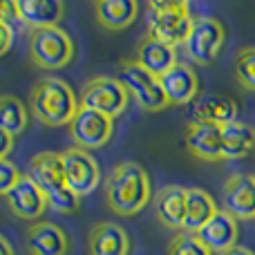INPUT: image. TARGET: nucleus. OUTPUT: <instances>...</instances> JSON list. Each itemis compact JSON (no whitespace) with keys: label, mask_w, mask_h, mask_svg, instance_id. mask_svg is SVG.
<instances>
[{"label":"nucleus","mask_w":255,"mask_h":255,"mask_svg":"<svg viewBox=\"0 0 255 255\" xmlns=\"http://www.w3.org/2000/svg\"><path fill=\"white\" fill-rule=\"evenodd\" d=\"M106 199L117 215H136L150 202L148 172L134 161L115 166L106 179Z\"/></svg>","instance_id":"f257e3e1"},{"label":"nucleus","mask_w":255,"mask_h":255,"mask_svg":"<svg viewBox=\"0 0 255 255\" xmlns=\"http://www.w3.org/2000/svg\"><path fill=\"white\" fill-rule=\"evenodd\" d=\"M29 108L43 126L58 128L70 126V121L74 119L76 110H79V101H76L74 90L63 79L45 76L31 90Z\"/></svg>","instance_id":"f03ea898"},{"label":"nucleus","mask_w":255,"mask_h":255,"mask_svg":"<svg viewBox=\"0 0 255 255\" xmlns=\"http://www.w3.org/2000/svg\"><path fill=\"white\" fill-rule=\"evenodd\" d=\"M193 20L195 18L190 16L186 2H177V0L148 2V34L157 40H163L170 47L186 43Z\"/></svg>","instance_id":"7ed1b4c3"},{"label":"nucleus","mask_w":255,"mask_h":255,"mask_svg":"<svg viewBox=\"0 0 255 255\" xmlns=\"http://www.w3.org/2000/svg\"><path fill=\"white\" fill-rule=\"evenodd\" d=\"M74 56V43L61 27H43L29 34V58L40 70H61Z\"/></svg>","instance_id":"20e7f679"},{"label":"nucleus","mask_w":255,"mask_h":255,"mask_svg":"<svg viewBox=\"0 0 255 255\" xmlns=\"http://www.w3.org/2000/svg\"><path fill=\"white\" fill-rule=\"evenodd\" d=\"M119 81L124 83L128 94H132V99L136 101V106L145 112H159L163 108H168V99L161 90V83L154 74H150L148 70L132 61H121L119 65Z\"/></svg>","instance_id":"39448f33"},{"label":"nucleus","mask_w":255,"mask_h":255,"mask_svg":"<svg viewBox=\"0 0 255 255\" xmlns=\"http://www.w3.org/2000/svg\"><path fill=\"white\" fill-rule=\"evenodd\" d=\"M224 38V27L217 18L199 16L193 20V27H190V34L186 38L184 47L188 52L190 61H195L197 65H211L222 54Z\"/></svg>","instance_id":"423d86ee"},{"label":"nucleus","mask_w":255,"mask_h":255,"mask_svg":"<svg viewBox=\"0 0 255 255\" xmlns=\"http://www.w3.org/2000/svg\"><path fill=\"white\" fill-rule=\"evenodd\" d=\"M81 106L115 119V117L124 115V110L128 106V90L124 88V83H121L119 79H112V76H94V79H90L88 83L83 85Z\"/></svg>","instance_id":"0eeeda50"},{"label":"nucleus","mask_w":255,"mask_h":255,"mask_svg":"<svg viewBox=\"0 0 255 255\" xmlns=\"http://www.w3.org/2000/svg\"><path fill=\"white\" fill-rule=\"evenodd\" d=\"M112 132H115V119L83 106H79L74 119L70 121V136L74 141V148L81 150L106 145Z\"/></svg>","instance_id":"6e6552de"},{"label":"nucleus","mask_w":255,"mask_h":255,"mask_svg":"<svg viewBox=\"0 0 255 255\" xmlns=\"http://www.w3.org/2000/svg\"><path fill=\"white\" fill-rule=\"evenodd\" d=\"M63 157V170H65V184L70 190H74L79 197L94 193L101 184V170L99 163L88 150L81 148H67L61 152Z\"/></svg>","instance_id":"1a4fd4ad"},{"label":"nucleus","mask_w":255,"mask_h":255,"mask_svg":"<svg viewBox=\"0 0 255 255\" xmlns=\"http://www.w3.org/2000/svg\"><path fill=\"white\" fill-rule=\"evenodd\" d=\"M240 106L229 94L204 92L190 103V124H211V126H226L238 121Z\"/></svg>","instance_id":"9d476101"},{"label":"nucleus","mask_w":255,"mask_h":255,"mask_svg":"<svg viewBox=\"0 0 255 255\" xmlns=\"http://www.w3.org/2000/svg\"><path fill=\"white\" fill-rule=\"evenodd\" d=\"M224 211L235 220H255V175H231L224 186Z\"/></svg>","instance_id":"9b49d317"},{"label":"nucleus","mask_w":255,"mask_h":255,"mask_svg":"<svg viewBox=\"0 0 255 255\" xmlns=\"http://www.w3.org/2000/svg\"><path fill=\"white\" fill-rule=\"evenodd\" d=\"M238 235H240L238 220L222 208V211H217L215 215L199 229L197 240L211 253L217 251L222 255V253H226V251L238 247Z\"/></svg>","instance_id":"f8f14e48"},{"label":"nucleus","mask_w":255,"mask_h":255,"mask_svg":"<svg viewBox=\"0 0 255 255\" xmlns=\"http://www.w3.org/2000/svg\"><path fill=\"white\" fill-rule=\"evenodd\" d=\"M4 197H7V204L13 215L20 217V220H27V222L38 220L45 213V208H47L45 193L34 184V179H31L29 175H20L16 186H13Z\"/></svg>","instance_id":"ddd939ff"},{"label":"nucleus","mask_w":255,"mask_h":255,"mask_svg":"<svg viewBox=\"0 0 255 255\" xmlns=\"http://www.w3.org/2000/svg\"><path fill=\"white\" fill-rule=\"evenodd\" d=\"M159 83L168 99V106H188L197 99L199 79L193 67L186 63H177L170 72H166L159 79Z\"/></svg>","instance_id":"4468645a"},{"label":"nucleus","mask_w":255,"mask_h":255,"mask_svg":"<svg viewBox=\"0 0 255 255\" xmlns=\"http://www.w3.org/2000/svg\"><path fill=\"white\" fill-rule=\"evenodd\" d=\"M13 11L22 25L31 27L34 31L43 27H56L65 13V4L61 0H16Z\"/></svg>","instance_id":"2eb2a0df"},{"label":"nucleus","mask_w":255,"mask_h":255,"mask_svg":"<svg viewBox=\"0 0 255 255\" xmlns=\"http://www.w3.org/2000/svg\"><path fill=\"white\" fill-rule=\"evenodd\" d=\"M134 61L139 63L143 70H148L150 74H154L157 79H161L166 72H170L172 67L177 65V52L175 47L166 45L163 40L152 38L150 34H145L143 38L139 40L136 45V54H134Z\"/></svg>","instance_id":"dca6fc26"},{"label":"nucleus","mask_w":255,"mask_h":255,"mask_svg":"<svg viewBox=\"0 0 255 255\" xmlns=\"http://www.w3.org/2000/svg\"><path fill=\"white\" fill-rule=\"evenodd\" d=\"M27 175L34 179V184L38 186L45 195L56 188L67 186L65 170H63V157H61V152H52V150L34 154L29 161V172H27Z\"/></svg>","instance_id":"f3484780"},{"label":"nucleus","mask_w":255,"mask_h":255,"mask_svg":"<svg viewBox=\"0 0 255 255\" xmlns=\"http://www.w3.org/2000/svg\"><path fill=\"white\" fill-rule=\"evenodd\" d=\"M88 249L90 255H128L130 238L115 222H99L90 229Z\"/></svg>","instance_id":"a211bd4d"},{"label":"nucleus","mask_w":255,"mask_h":255,"mask_svg":"<svg viewBox=\"0 0 255 255\" xmlns=\"http://www.w3.org/2000/svg\"><path fill=\"white\" fill-rule=\"evenodd\" d=\"M67 247L65 231L52 222H36L27 229V249L31 255H65Z\"/></svg>","instance_id":"6ab92c4d"},{"label":"nucleus","mask_w":255,"mask_h":255,"mask_svg":"<svg viewBox=\"0 0 255 255\" xmlns=\"http://www.w3.org/2000/svg\"><path fill=\"white\" fill-rule=\"evenodd\" d=\"M186 148L204 161L222 159V128L211 124H190L186 132Z\"/></svg>","instance_id":"aec40b11"},{"label":"nucleus","mask_w":255,"mask_h":255,"mask_svg":"<svg viewBox=\"0 0 255 255\" xmlns=\"http://www.w3.org/2000/svg\"><path fill=\"white\" fill-rule=\"evenodd\" d=\"M154 215L166 229L179 231L186 215V188L181 186H163L154 195Z\"/></svg>","instance_id":"412c9836"},{"label":"nucleus","mask_w":255,"mask_h":255,"mask_svg":"<svg viewBox=\"0 0 255 255\" xmlns=\"http://www.w3.org/2000/svg\"><path fill=\"white\" fill-rule=\"evenodd\" d=\"M220 211L215 199L202 188H186V215L181 231L190 235H197L199 229Z\"/></svg>","instance_id":"4be33fe9"},{"label":"nucleus","mask_w":255,"mask_h":255,"mask_svg":"<svg viewBox=\"0 0 255 255\" xmlns=\"http://www.w3.org/2000/svg\"><path fill=\"white\" fill-rule=\"evenodd\" d=\"M255 148V130L244 121L222 126V159H244Z\"/></svg>","instance_id":"5701e85b"},{"label":"nucleus","mask_w":255,"mask_h":255,"mask_svg":"<svg viewBox=\"0 0 255 255\" xmlns=\"http://www.w3.org/2000/svg\"><path fill=\"white\" fill-rule=\"evenodd\" d=\"M94 11H97V20L106 29L119 31L134 22L136 13H139V4H136V0H97Z\"/></svg>","instance_id":"b1692460"},{"label":"nucleus","mask_w":255,"mask_h":255,"mask_svg":"<svg viewBox=\"0 0 255 255\" xmlns=\"http://www.w3.org/2000/svg\"><path fill=\"white\" fill-rule=\"evenodd\" d=\"M27 128V108L20 99L11 94L0 97V130L16 136Z\"/></svg>","instance_id":"393cba45"},{"label":"nucleus","mask_w":255,"mask_h":255,"mask_svg":"<svg viewBox=\"0 0 255 255\" xmlns=\"http://www.w3.org/2000/svg\"><path fill=\"white\" fill-rule=\"evenodd\" d=\"M45 202H47V206L52 208V211L63 213V215H72V213H76L81 206V197L74 193V190L67 188V186L47 193L45 195Z\"/></svg>","instance_id":"a878e982"},{"label":"nucleus","mask_w":255,"mask_h":255,"mask_svg":"<svg viewBox=\"0 0 255 255\" xmlns=\"http://www.w3.org/2000/svg\"><path fill=\"white\" fill-rule=\"evenodd\" d=\"M235 76L240 85L255 92V47H247L235 58Z\"/></svg>","instance_id":"bb28decb"},{"label":"nucleus","mask_w":255,"mask_h":255,"mask_svg":"<svg viewBox=\"0 0 255 255\" xmlns=\"http://www.w3.org/2000/svg\"><path fill=\"white\" fill-rule=\"evenodd\" d=\"M170 255H213V253L199 242L197 235L179 233L170 242Z\"/></svg>","instance_id":"cd10ccee"},{"label":"nucleus","mask_w":255,"mask_h":255,"mask_svg":"<svg viewBox=\"0 0 255 255\" xmlns=\"http://www.w3.org/2000/svg\"><path fill=\"white\" fill-rule=\"evenodd\" d=\"M20 179V172L9 159H0V195H7Z\"/></svg>","instance_id":"c85d7f7f"},{"label":"nucleus","mask_w":255,"mask_h":255,"mask_svg":"<svg viewBox=\"0 0 255 255\" xmlns=\"http://www.w3.org/2000/svg\"><path fill=\"white\" fill-rule=\"evenodd\" d=\"M13 45V29L9 22H0V56H4V54L11 49Z\"/></svg>","instance_id":"c756f323"},{"label":"nucleus","mask_w":255,"mask_h":255,"mask_svg":"<svg viewBox=\"0 0 255 255\" xmlns=\"http://www.w3.org/2000/svg\"><path fill=\"white\" fill-rule=\"evenodd\" d=\"M13 150V136L7 134L4 130H0V159H7Z\"/></svg>","instance_id":"7c9ffc66"},{"label":"nucleus","mask_w":255,"mask_h":255,"mask_svg":"<svg viewBox=\"0 0 255 255\" xmlns=\"http://www.w3.org/2000/svg\"><path fill=\"white\" fill-rule=\"evenodd\" d=\"M9 18H16L13 2H2L0 0V22H9Z\"/></svg>","instance_id":"2f4dec72"},{"label":"nucleus","mask_w":255,"mask_h":255,"mask_svg":"<svg viewBox=\"0 0 255 255\" xmlns=\"http://www.w3.org/2000/svg\"><path fill=\"white\" fill-rule=\"evenodd\" d=\"M222 255H255V253L249 251L247 247H235V249H231V251H226V253H222Z\"/></svg>","instance_id":"473e14b6"},{"label":"nucleus","mask_w":255,"mask_h":255,"mask_svg":"<svg viewBox=\"0 0 255 255\" xmlns=\"http://www.w3.org/2000/svg\"><path fill=\"white\" fill-rule=\"evenodd\" d=\"M0 255H13L11 247H9V242L2 238V235H0Z\"/></svg>","instance_id":"72a5a7b5"}]
</instances>
